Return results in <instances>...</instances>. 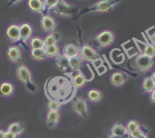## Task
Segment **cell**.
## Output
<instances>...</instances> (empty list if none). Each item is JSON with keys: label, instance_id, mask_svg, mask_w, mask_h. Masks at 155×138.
Wrapping results in <instances>:
<instances>
[{"label": "cell", "instance_id": "1", "mask_svg": "<svg viewBox=\"0 0 155 138\" xmlns=\"http://www.w3.org/2000/svg\"><path fill=\"white\" fill-rule=\"evenodd\" d=\"M16 76L18 80L22 84H25V87L28 91L34 93L37 91V85L34 83L32 79V74L26 65L22 62L18 65L16 70Z\"/></svg>", "mask_w": 155, "mask_h": 138}, {"label": "cell", "instance_id": "2", "mask_svg": "<svg viewBox=\"0 0 155 138\" xmlns=\"http://www.w3.org/2000/svg\"><path fill=\"white\" fill-rule=\"evenodd\" d=\"M121 0H99L95 2L94 5L87 7L81 11H80L75 19L82 15L83 14L87 12H107V11H111L117 5V4Z\"/></svg>", "mask_w": 155, "mask_h": 138}, {"label": "cell", "instance_id": "3", "mask_svg": "<svg viewBox=\"0 0 155 138\" xmlns=\"http://www.w3.org/2000/svg\"><path fill=\"white\" fill-rule=\"evenodd\" d=\"M53 11L59 17L72 18L74 17L76 18L79 14V8L68 4L65 0H59Z\"/></svg>", "mask_w": 155, "mask_h": 138}, {"label": "cell", "instance_id": "4", "mask_svg": "<svg viewBox=\"0 0 155 138\" xmlns=\"http://www.w3.org/2000/svg\"><path fill=\"white\" fill-rule=\"evenodd\" d=\"M115 41V34L110 30H104L96 34L94 43L98 49H104L113 45Z\"/></svg>", "mask_w": 155, "mask_h": 138}, {"label": "cell", "instance_id": "5", "mask_svg": "<svg viewBox=\"0 0 155 138\" xmlns=\"http://www.w3.org/2000/svg\"><path fill=\"white\" fill-rule=\"evenodd\" d=\"M154 62L155 61L153 58L149 57L143 53H140L135 57L134 61V68L138 72H148L153 66Z\"/></svg>", "mask_w": 155, "mask_h": 138}, {"label": "cell", "instance_id": "6", "mask_svg": "<svg viewBox=\"0 0 155 138\" xmlns=\"http://www.w3.org/2000/svg\"><path fill=\"white\" fill-rule=\"evenodd\" d=\"M71 109L73 112L79 117L83 118H87L89 115V108L87 99L83 96H77L72 101Z\"/></svg>", "mask_w": 155, "mask_h": 138}, {"label": "cell", "instance_id": "7", "mask_svg": "<svg viewBox=\"0 0 155 138\" xmlns=\"http://www.w3.org/2000/svg\"><path fill=\"white\" fill-rule=\"evenodd\" d=\"M80 57L84 62L94 63L100 59V55L94 47L85 43L80 47Z\"/></svg>", "mask_w": 155, "mask_h": 138}, {"label": "cell", "instance_id": "8", "mask_svg": "<svg viewBox=\"0 0 155 138\" xmlns=\"http://www.w3.org/2000/svg\"><path fill=\"white\" fill-rule=\"evenodd\" d=\"M41 25L43 31L46 34H49L55 32L57 24H56V19L53 16L49 14H42Z\"/></svg>", "mask_w": 155, "mask_h": 138}, {"label": "cell", "instance_id": "9", "mask_svg": "<svg viewBox=\"0 0 155 138\" xmlns=\"http://www.w3.org/2000/svg\"><path fill=\"white\" fill-rule=\"evenodd\" d=\"M20 26V41L24 44H27L32 38L34 28L29 23H23Z\"/></svg>", "mask_w": 155, "mask_h": 138}, {"label": "cell", "instance_id": "10", "mask_svg": "<svg viewBox=\"0 0 155 138\" xmlns=\"http://www.w3.org/2000/svg\"><path fill=\"white\" fill-rule=\"evenodd\" d=\"M128 81L127 75L120 71H116L111 74L110 81L113 87H121L124 85Z\"/></svg>", "mask_w": 155, "mask_h": 138}, {"label": "cell", "instance_id": "11", "mask_svg": "<svg viewBox=\"0 0 155 138\" xmlns=\"http://www.w3.org/2000/svg\"><path fill=\"white\" fill-rule=\"evenodd\" d=\"M6 57L10 62L15 64L20 63L21 60V52L20 47L17 45L11 46L6 51Z\"/></svg>", "mask_w": 155, "mask_h": 138}, {"label": "cell", "instance_id": "12", "mask_svg": "<svg viewBox=\"0 0 155 138\" xmlns=\"http://www.w3.org/2000/svg\"><path fill=\"white\" fill-rule=\"evenodd\" d=\"M6 36L13 43L19 42L20 41V26L15 24L9 25L6 29Z\"/></svg>", "mask_w": 155, "mask_h": 138}, {"label": "cell", "instance_id": "13", "mask_svg": "<svg viewBox=\"0 0 155 138\" xmlns=\"http://www.w3.org/2000/svg\"><path fill=\"white\" fill-rule=\"evenodd\" d=\"M62 55L68 59L80 56V47L73 43H66L62 48Z\"/></svg>", "mask_w": 155, "mask_h": 138}, {"label": "cell", "instance_id": "14", "mask_svg": "<svg viewBox=\"0 0 155 138\" xmlns=\"http://www.w3.org/2000/svg\"><path fill=\"white\" fill-rule=\"evenodd\" d=\"M59 119H60V114L59 112H53L48 111L46 115V124L47 127L50 129H53L58 125Z\"/></svg>", "mask_w": 155, "mask_h": 138}, {"label": "cell", "instance_id": "15", "mask_svg": "<svg viewBox=\"0 0 155 138\" xmlns=\"http://www.w3.org/2000/svg\"><path fill=\"white\" fill-rule=\"evenodd\" d=\"M111 133L119 136L129 137V133L126 126L120 122H116L111 127Z\"/></svg>", "mask_w": 155, "mask_h": 138}, {"label": "cell", "instance_id": "16", "mask_svg": "<svg viewBox=\"0 0 155 138\" xmlns=\"http://www.w3.org/2000/svg\"><path fill=\"white\" fill-rule=\"evenodd\" d=\"M15 91V85L9 81H4L0 84V93L4 97L12 96Z\"/></svg>", "mask_w": 155, "mask_h": 138}, {"label": "cell", "instance_id": "17", "mask_svg": "<svg viewBox=\"0 0 155 138\" xmlns=\"http://www.w3.org/2000/svg\"><path fill=\"white\" fill-rule=\"evenodd\" d=\"M87 97L89 102L92 103H97L102 100L104 98V93L99 89L93 88L87 91Z\"/></svg>", "mask_w": 155, "mask_h": 138}, {"label": "cell", "instance_id": "18", "mask_svg": "<svg viewBox=\"0 0 155 138\" xmlns=\"http://www.w3.org/2000/svg\"><path fill=\"white\" fill-rule=\"evenodd\" d=\"M25 127H26V126L21 121H14V122H12L8 124L6 130L15 133L17 136H19L25 131Z\"/></svg>", "mask_w": 155, "mask_h": 138}, {"label": "cell", "instance_id": "19", "mask_svg": "<svg viewBox=\"0 0 155 138\" xmlns=\"http://www.w3.org/2000/svg\"><path fill=\"white\" fill-rule=\"evenodd\" d=\"M28 5L30 10L33 12L44 14V2L43 0H28Z\"/></svg>", "mask_w": 155, "mask_h": 138}, {"label": "cell", "instance_id": "20", "mask_svg": "<svg viewBox=\"0 0 155 138\" xmlns=\"http://www.w3.org/2000/svg\"><path fill=\"white\" fill-rule=\"evenodd\" d=\"M55 64H56V67L59 68L60 71H63V72H66L70 68L69 65V59L64 56L63 55H59L58 57L56 58L55 59Z\"/></svg>", "mask_w": 155, "mask_h": 138}, {"label": "cell", "instance_id": "21", "mask_svg": "<svg viewBox=\"0 0 155 138\" xmlns=\"http://www.w3.org/2000/svg\"><path fill=\"white\" fill-rule=\"evenodd\" d=\"M72 83L76 89H80L84 87L87 83L85 77L81 71L75 72V74L72 77Z\"/></svg>", "mask_w": 155, "mask_h": 138}, {"label": "cell", "instance_id": "22", "mask_svg": "<svg viewBox=\"0 0 155 138\" xmlns=\"http://www.w3.org/2000/svg\"><path fill=\"white\" fill-rule=\"evenodd\" d=\"M44 46L45 47H52V46L58 45L59 42V37H58V34L56 33H52V34H47V36L44 39Z\"/></svg>", "mask_w": 155, "mask_h": 138}, {"label": "cell", "instance_id": "23", "mask_svg": "<svg viewBox=\"0 0 155 138\" xmlns=\"http://www.w3.org/2000/svg\"><path fill=\"white\" fill-rule=\"evenodd\" d=\"M141 87L144 93H150L155 89V84L150 77H146L143 80Z\"/></svg>", "mask_w": 155, "mask_h": 138}, {"label": "cell", "instance_id": "24", "mask_svg": "<svg viewBox=\"0 0 155 138\" xmlns=\"http://www.w3.org/2000/svg\"><path fill=\"white\" fill-rule=\"evenodd\" d=\"M31 57L35 61H43L48 59L44 49L31 50Z\"/></svg>", "mask_w": 155, "mask_h": 138}, {"label": "cell", "instance_id": "25", "mask_svg": "<svg viewBox=\"0 0 155 138\" xmlns=\"http://www.w3.org/2000/svg\"><path fill=\"white\" fill-rule=\"evenodd\" d=\"M31 50H37V49H44V39L40 37H33L29 41Z\"/></svg>", "mask_w": 155, "mask_h": 138}, {"label": "cell", "instance_id": "26", "mask_svg": "<svg viewBox=\"0 0 155 138\" xmlns=\"http://www.w3.org/2000/svg\"><path fill=\"white\" fill-rule=\"evenodd\" d=\"M44 50H45V53L48 59H53V58L56 59V57H58L60 55V48L58 45L45 47Z\"/></svg>", "mask_w": 155, "mask_h": 138}, {"label": "cell", "instance_id": "27", "mask_svg": "<svg viewBox=\"0 0 155 138\" xmlns=\"http://www.w3.org/2000/svg\"><path fill=\"white\" fill-rule=\"evenodd\" d=\"M83 62L84 61L80 57V56L72 58V59H70L69 65L71 70H72L73 72H78V71H80V69L81 68V66H82Z\"/></svg>", "mask_w": 155, "mask_h": 138}, {"label": "cell", "instance_id": "28", "mask_svg": "<svg viewBox=\"0 0 155 138\" xmlns=\"http://www.w3.org/2000/svg\"><path fill=\"white\" fill-rule=\"evenodd\" d=\"M143 54L146 55V56H149V57H151L154 59L155 57V45L150 43H148L144 44V48L142 50V53Z\"/></svg>", "mask_w": 155, "mask_h": 138}, {"label": "cell", "instance_id": "29", "mask_svg": "<svg viewBox=\"0 0 155 138\" xmlns=\"http://www.w3.org/2000/svg\"><path fill=\"white\" fill-rule=\"evenodd\" d=\"M59 0H43L44 2V14H48L50 11H53V8L57 5Z\"/></svg>", "mask_w": 155, "mask_h": 138}, {"label": "cell", "instance_id": "30", "mask_svg": "<svg viewBox=\"0 0 155 138\" xmlns=\"http://www.w3.org/2000/svg\"><path fill=\"white\" fill-rule=\"evenodd\" d=\"M47 108L48 111H53V112H59V109H61V103L56 102L55 100L49 99L47 102Z\"/></svg>", "mask_w": 155, "mask_h": 138}, {"label": "cell", "instance_id": "31", "mask_svg": "<svg viewBox=\"0 0 155 138\" xmlns=\"http://www.w3.org/2000/svg\"><path fill=\"white\" fill-rule=\"evenodd\" d=\"M126 126L129 133H131V132L134 131V130H137V129L141 127L139 122L137 120H129Z\"/></svg>", "mask_w": 155, "mask_h": 138}, {"label": "cell", "instance_id": "32", "mask_svg": "<svg viewBox=\"0 0 155 138\" xmlns=\"http://www.w3.org/2000/svg\"><path fill=\"white\" fill-rule=\"evenodd\" d=\"M143 132L144 131L141 128V127H140V128L137 129V130L129 133V138H138V136L143 133Z\"/></svg>", "mask_w": 155, "mask_h": 138}, {"label": "cell", "instance_id": "33", "mask_svg": "<svg viewBox=\"0 0 155 138\" xmlns=\"http://www.w3.org/2000/svg\"><path fill=\"white\" fill-rule=\"evenodd\" d=\"M18 136L15 133H12V132L8 131V130H5V138H17Z\"/></svg>", "mask_w": 155, "mask_h": 138}, {"label": "cell", "instance_id": "34", "mask_svg": "<svg viewBox=\"0 0 155 138\" xmlns=\"http://www.w3.org/2000/svg\"><path fill=\"white\" fill-rule=\"evenodd\" d=\"M21 1H22V0H9V1L8 2V4H7V5H8V6H9V7L14 6V5H15L16 4L19 3Z\"/></svg>", "mask_w": 155, "mask_h": 138}, {"label": "cell", "instance_id": "35", "mask_svg": "<svg viewBox=\"0 0 155 138\" xmlns=\"http://www.w3.org/2000/svg\"><path fill=\"white\" fill-rule=\"evenodd\" d=\"M150 102H151L152 103H154L155 104V89L151 92V93H150Z\"/></svg>", "mask_w": 155, "mask_h": 138}, {"label": "cell", "instance_id": "36", "mask_svg": "<svg viewBox=\"0 0 155 138\" xmlns=\"http://www.w3.org/2000/svg\"><path fill=\"white\" fill-rule=\"evenodd\" d=\"M150 40H151L152 43L155 45V31L151 34V36H150Z\"/></svg>", "mask_w": 155, "mask_h": 138}, {"label": "cell", "instance_id": "37", "mask_svg": "<svg viewBox=\"0 0 155 138\" xmlns=\"http://www.w3.org/2000/svg\"><path fill=\"white\" fill-rule=\"evenodd\" d=\"M108 138H129V137H124V136H116V135H113L112 134V133H110V134L108 136Z\"/></svg>", "mask_w": 155, "mask_h": 138}, {"label": "cell", "instance_id": "38", "mask_svg": "<svg viewBox=\"0 0 155 138\" xmlns=\"http://www.w3.org/2000/svg\"><path fill=\"white\" fill-rule=\"evenodd\" d=\"M138 138H149V137H148V135H147L145 132H143V133H141Z\"/></svg>", "mask_w": 155, "mask_h": 138}, {"label": "cell", "instance_id": "39", "mask_svg": "<svg viewBox=\"0 0 155 138\" xmlns=\"http://www.w3.org/2000/svg\"><path fill=\"white\" fill-rule=\"evenodd\" d=\"M5 130L0 129V138H5Z\"/></svg>", "mask_w": 155, "mask_h": 138}, {"label": "cell", "instance_id": "40", "mask_svg": "<svg viewBox=\"0 0 155 138\" xmlns=\"http://www.w3.org/2000/svg\"><path fill=\"white\" fill-rule=\"evenodd\" d=\"M150 78H152V80H153V82H154V84H155V72H153V73H152V75H151V76H150Z\"/></svg>", "mask_w": 155, "mask_h": 138}]
</instances>
